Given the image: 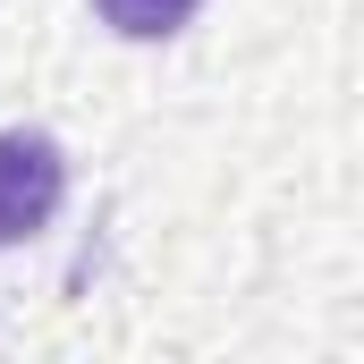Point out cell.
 <instances>
[{
    "mask_svg": "<svg viewBox=\"0 0 364 364\" xmlns=\"http://www.w3.org/2000/svg\"><path fill=\"white\" fill-rule=\"evenodd\" d=\"M93 9H102V26L127 34V43H170V34L195 26L203 0H93Z\"/></svg>",
    "mask_w": 364,
    "mask_h": 364,
    "instance_id": "cell-2",
    "label": "cell"
},
{
    "mask_svg": "<svg viewBox=\"0 0 364 364\" xmlns=\"http://www.w3.org/2000/svg\"><path fill=\"white\" fill-rule=\"evenodd\" d=\"M60 203H68V153L43 127H9L0 136V246L43 237Z\"/></svg>",
    "mask_w": 364,
    "mask_h": 364,
    "instance_id": "cell-1",
    "label": "cell"
}]
</instances>
